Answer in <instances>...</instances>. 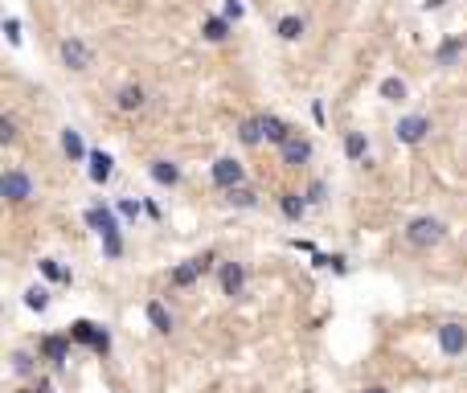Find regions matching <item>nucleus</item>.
Masks as SVG:
<instances>
[{
  "instance_id": "12",
  "label": "nucleus",
  "mask_w": 467,
  "mask_h": 393,
  "mask_svg": "<svg viewBox=\"0 0 467 393\" xmlns=\"http://www.w3.org/2000/svg\"><path fill=\"white\" fill-rule=\"evenodd\" d=\"M345 156L352 164H369V140L365 131H345Z\"/></svg>"
},
{
  "instance_id": "9",
  "label": "nucleus",
  "mask_w": 467,
  "mask_h": 393,
  "mask_svg": "<svg viewBox=\"0 0 467 393\" xmlns=\"http://www.w3.org/2000/svg\"><path fill=\"white\" fill-rule=\"evenodd\" d=\"M62 62H66L70 70H86V66H90V46L78 41V37H66V41H62Z\"/></svg>"
},
{
  "instance_id": "25",
  "label": "nucleus",
  "mask_w": 467,
  "mask_h": 393,
  "mask_svg": "<svg viewBox=\"0 0 467 393\" xmlns=\"http://www.w3.org/2000/svg\"><path fill=\"white\" fill-rule=\"evenodd\" d=\"M459 53H463V41H459V37H447L443 46L434 49V62H439V66H451Z\"/></svg>"
},
{
  "instance_id": "36",
  "label": "nucleus",
  "mask_w": 467,
  "mask_h": 393,
  "mask_svg": "<svg viewBox=\"0 0 467 393\" xmlns=\"http://www.w3.org/2000/svg\"><path fill=\"white\" fill-rule=\"evenodd\" d=\"M242 13H246L242 0H226V16H230V21H242Z\"/></svg>"
},
{
  "instance_id": "22",
  "label": "nucleus",
  "mask_w": 467,
  "mask_h": 393,
  "mask_svg": "<svg viewBox=\"0 0 467 393\" xmlns=\"http://www.w3.org/2000/svg\"><path fill=\"white\" fill-rule=\"evenodd\" d=\"M230 16H205V41H226V37H230Z\"/></svg>"
},
{
  "instance_id": "10",
  "label": "nucleus",
  "mask_w": 467,
  "mask_h": 393,
  "mask_svg": "<svg viewBox=\"0 0 467 393\" xmlns=\"http://www.w3.org/2000/svg\"><path fill=\"white\" fill-rule=\"evenodd\" d=\"M144 103H148V95H144V86H135V82H132V86H123V90L115 95V107H119L123 115L144 111Z\"/></svg>"
},
{
  "instance_id": "5",
  "label": "nucleus",
  "mask_w": 467,
  "mask_h": 393,
  "mask_svg": "<svg viewBox=\"0 0 467 393\" xmlns=\"http://www.w3.org/2000/svg\"><path fill=\"white\" fill-rule=\"evenodd\" d=\"M4 197H9L13 205H21V201L33 197V180H29L25 168H9V172H4Z\"/></svg>"
},
{
  "instance_id": "24",
  "label": "nucleus",
  "mask_w": 467,
  "mask_h": 393,
  "mask_svg": "<svg viewBox=\"0 0 467 393\" xmlns=\"http://www.w3.org/2000/svg\"><path fill=\"white\" fill-rule=\"evenodd\" d=\"M226 201L238 205V209H251V205H258V193H254L251 184H234V189H226Z\"/></svg>"
},
{
  "instance_id": "11",
  "label": "nucleus",
  "mask_w": 467,
  "mask_h": 393,
  "mask_svg": "<svg viewBox=\"0 0 467 393\" xmlns=\"http://www.w3.org/2000/svg\"><path fill=\"white\" fill-rule=\"evenodd\" d=\"M258 119H263V135H267V144H279V147H283L287 140L295 135V131L287 127V123L279 119V115H258Z\"/></svg>"
},
{
  "instance_id": "28",
  "label": "nucleus",
  "mask_w": 467,
  "mask_h": 393,
  "mask_svg": "<svg viewBox=\"0 0 467 393\" xmlns=\"http://www.w3.org/2000/svg\"><path fill=\"white\" fill-rule=\"evenodd\" d=\"M382 98H389V103H402V98H406V82H402V78H385V82H382Z\"/></svg>"
},
{
  "instance_id": "7",
  "label": "nucleus",
  "mask_w": 467,
  "mask_h": 393,
  "mask_svg": "<svg viewBox=\"0 0 467 393\" xmlns=\"http://www.w3.org/2000/svg\"><path fill=\"white\" fill-rule=\"evenodd\" d=\"M279 156H283L287 168H303V164L312 160V140H300V135H291V140L279 147Z\"/></svg>"
},
{
  "instance_id": "2",
  "label": "nucleus",
  "mask_w": 467,
  "mask_h": 393,
  "mask_svg": "<svg viewBox=\"0 0 467 393\" xmlns=\"http://www.w3.org/2000/svg\"><path fill=\"white\" fill-rule=\"evenodd\" d=\"M439 352L443 357H463L467 352V328L447 320V324H439Z\"/></svg>"
},
{
  "instance_id": "18",
  "label": "nucleus",
  "mask_w": 467,
  "mask_h": 393,
  "mask_svg": "<svg viewBox=\"0 0 467 393\" xmlns=\"http://www.w3.org/2000/svg\"><path fill=\"white\" fill-rule=\"evenodd\" d=\"M201 275H205V271L197 266V258H189V262H181V266L172 271V278H168V283H172V287H193Z\"/></svg>"
},
{
  "instance_id": "21",
  "label": "nucleus",
  "mask_w": 467,
  "mask_h": 393,
  "mask_svg": "<svg viewBox=\"0 0 467 393\" xmlns=\"http://www.w3.org/2000/svg\"><path fill=\"white\" fill-rule=\"evenodd\" d=\"M70 340H74V344H86V348H95V340H99V328L90 324V320H74V324H70Z\"/></svg>"
},
{
  "instance_id": "35",
  "label": "nucleus",
  "mask_w": 467,
  "mask_h": 393,
  "mask_svg": "<svg viewBox=\"0 0 467 393\" xmlns=\"http://www.w3.org/2000/svg\"><path fill=\"white\" fill-rule=\"evenodd\" d=\"M95 352H99V357H107V352H111V332H107V328H99V340H95Z\"/></svg>"
},
{
  "instance_id": "3",
  "label": "nucleus",
  "mask_w": 467,
  "mask_h": 393,
  "mask_svg": "<svg viewBox=\"0 0 467 393\" xmlns=\"http://www.w3.org/2000/svg\"><path fill=\"white\" fill-rule=\"evenodd\" d=\"M426 135H431V119H426V115H406V119H398V144L414 147V144H422Z\"/></svg>"
},
{
  "instance_id": "15",
  "label": "nucleus",
  "mask_w": 467,
  "mask_h": 393,
  "mask_svg": "<svg viewBox=\"0 0 467 393\" xmlns=\"http://www.w3.org/2000/svg\"><path fill=\"white\" fill-rule=\"evenodd\" d=\"M152 180H156V184H164V189H172V184H181V168H177V164L172 160H152Z\"/></svg>"
},
{
  "instance_id": "32",
  "label": "nucleus",
  "mask_w": 467,
  "mask_h": 393,
  "mask_svg": "<svg viewBox=\"0 0 467 393\" xmlns=\"http://www.w3.org/2000/svg\"><path fill=\"white\" fill-rule=\"evenodd\" d=\"M4 37H9L13 46H21V21H17V16H9V21H4Z\"/></svg>"
},
{
  "instance_id": "14",
  "label": "nucleus",
  "mask_w": 467,
  "mask_h": 393,
  "mask_svg": "<svg viewBox=\"0 0 467 393\" xmlns=\"http://www.w3.org/2000/svg\"><path fill=\"white\" fill-rule=\"evenodd\" d=\"M308 197H300V193H279V209H283V217L287 221H303V213H308Z\"/></svg>"
},
{
  "instance_id": "34",
  "label": "nucleus",
  "mask_w": 467,
  "mask_h": 393,
  "mask_svg": "<svg viewBox=\"0 0 467 393\" xmlns=\"http://www.w3.org/2000/svg\"><path fill=\"white\" fill-rule=\"evenodd\" d=\"M140 209H144L140 201H119V213H123L127 221H135V217H140Z\"/></svg>"
},
{
  "instance_id": "26",
  "label": "nucleus",
  "mask_w": 467,
  "mask_h": 393,
  "mask_svg": "<svg viewBox=\"0 0 467 393\" xmlns=\"http://www.w3.org/2000/svg\"><path fill=\"white\" fill-rule=\"evenodd\" d=\"M25 308L46 311L50 308V291H46V287H29V291H25Z\"/></svg>"
},
{
  "instance_id": "1",
  "label": "nucleus",
  "mask_w": 467,
  "mask_h": 393,
  "mask_svg": "<svg viewBox=\"0 0 467 393\" xmlns=\"http://www.w3.org/2000/svg\"><path fill=\"white\" fill-rule=\"evenodd\" d=\"M402 238H406V246H414V250H431V246H439L447 238V226L439 217H414L410 226L402 229Z\"/></svg>"
},
{
  "instance_id": "16",
  "label": "nucleus",
  "mask_w": 467,
  "mask_h": 393,
  "mask_svg": "<svg viewBox=\"0 0 467 393\" xmlns=\"http://www.w3.org/2000/svg\"><path fill=\"white\" fill-rule=\"evenodd\" d=\"M111 172H115V160H111L107 152H90V180H95V184H107Z\"/></svg>"
},
{
  "instance_id": "31",
  "label": "nucleus",
  "mask_w": 467,
  "mask_h": 393,
  "mask_svg": "<svg viewBox=\"0 0 467 393\" xmlns=\"http://www.w3.org/2000/svg\"><path fill=\"white\" fill-rule=\"evenodd\" d=\"M324 197H328V184H324V180H312V184H308V201H312V205H320Z\"/></svg>"
},
{
  "instance_id": "33",
  "label": "nucleus",
  "mask_w": 467,
  "mask_h": 393,
  "mask_svg": "<svg viewBox=\"0 0 467 393\" xmlns=\"http://www.w3.org/2000/svg\"><path fill=\"white\" fill-rule=\"evenodd\" d=\"M17 140V123L13 119H0V144H13Z\"/></svg>"
},
{
  "instance_id": "20",
  "label": "nucleus",
  "mask_w": 467,
  "mask_h": 393,
  "mask_svg": "<svg viewBox=\"0 0 467 393\" xmlns=\"http://www.w3.org/2000/svg\"><path fill=\"white\" fill-rule=\"evenodd\" d=\"M303 29H308V25H303V16H295V13L279 16V25H275V33H279L283 41H300V37H303Z\"/></svg>"
},
{
  "instance_id": "6",
  "label": "nucleus",
  "mask_w": 467,
  "mask_h": 393,
  "mask_svg": "<svg viewBox=\"0 0 467 393\" xmlns=\"http://www.w3.org/2000/svg\"><path fill=\"white\" fill-rule=\"evenodd\" d=\"M217 283H221V295H242L246 291V266L242 262H221V271H217Z\"/></svg>"
},
{
  "instance_id": "38",
  "label": "nucleus",
  "mask_w": 467,
  "mask_h": 393,
  "mask_svg": "<svg viewBox=\"0 0 467 393\" xmlns=\"http://www.w3.org/2000/svg\"><path fill=\"white\" fill-rule=\"evenodd\" d=\"M17 393H33V389H17Z\"/></svg>"
},
{
  "instance_id": "29",
  "label": "nucleus",
  "mask_w": 467,
  "mask_h": 393,
  "mask_svg": "<svg viewBox=\"0 0 467 393\" xmlns=\"http://www.w3.org/2000/svg\"><path fill=\"white\" fill-rule=\"evenodd\" d=\"M103 254H107V258H119V254H123V238H119V229L115 234H103Z\"/></svg>"
},
{
  "instance_id": "37",
  "label": "nucleus",
  "mask_w": 467,
  "mask_h": 393,
  "mask_svg": "<svg viewBox=\"0 0 467 393\" xmlns=\"http://www.w3.org/2000/svg\"><path fill=\"white\" fill-rule=\"evenodd\" d=\"M365 393H389V389H385V385H369Z\"/></svg>"
},
{
  "instance_id": "39",
  "label": "nucleus",
  "mask_w": 467,
  "mask_h": 393,
  "mask_svg": "<svg viewBox=\"0 0 467 393\" xmlns=\"http://www.w3.org/2000/svg\"><path fill=\"white\" fill-rule=\"evenodd\" d=\"M41 393H50V385H46V389H41Z\"/></svg>"
},
{
  "instance_id": "23",
  "label": "nucleus",
  "mask_w": 467,
  "mask_h": 393,
  "mask_svg": "<svg viewBox=\"0 0 467 393\" xmlns=\"http://www.w3.org/2000/svg\"><path fill=\"white\" fill-rule=\"evenodd\" d=\"M144 311H148V324L156 328L160 336H168V332H172V315L164 311V303H156V299H152V303H148Z\"/></svg>"
},
{
  "instance_id": "4",
  "label": "nucleus",
  "mask_w": 467,
  "mask_h": 393,
  "mask_svg": "<svg viewBox=\"0 0 467 393\" xmlns=\"http://www.w3.org/2000/svg\"><path fill=\"white\" fill-rule=\"evenodd\" d=\"M214 184H217V189H234V184H246V168L234 160V156H221V160H214Z\"/></svg>"
},
{
  "instance_id": "8",
  "label": "nucleus",
  "mask_w": 467,
  "mask_h": 393,
  "mask_svg": "<svg viewBox=\"0 0 467 393\" xmlns=\"http://www.w3.org/2000/svg\"><path fill=\"white\" fill-rule=\"evenodd\" d=\"M41 357L50 360L53 369H66L70 365V340L66 336H41Z\"/></svg>"
},
{
  "instance_id": "27",
  "label": "nucleus",
  "mask_w": 467,
  "mask_h": 393,
  "mask_svg": "<svg viewBox=\"0 0 467 393\" xmlns=\"http://www.w3.org/2000/svg\"><path fill=\"white\" fill-rule=\"evenodd\" d=\"M37 266H41V275L50 278V283H70V271H62V266H58L53 258H41Z\"/></svg>"
},
{
  "instance_id": "13",
  "label": "nucleus",
  "mask_w": 467,
  "mask_h": 393,
  "mask_svg": "<svg viewBox=\"0 0 467 393\" xmlns=\"http://www.w3.org/2000/svg\"><path fill=\"white\" fill-rule=\"evenodd\" d=\"M86 221H90V229H99V238H103V234H115V229H119L115 213L107 209V205H90V209H86Z\"/></svg>"
},
{
  "instance_id": "19",
  "label": "nucleus",
  "mask_w": 467,
  "mask_h": 393,
  "mask_svg": "<svg viewBox=\"0 0 467 393\" xmlns=\"http://www.w3.org/2000/svg\"><path fill=\"white\" fill-rule=\"evenodd\" d=\"M62 152H66L70 160H90V152H86L83 135H78L74 127H66V131H62Z\"/></svg>"
},
{
  "instance_id": "30",
  "label": "nucleus",
  "mask_w": 467,
  "mask_h": 393,
  "mask_svg": "<svg viewBox=\"0 0 467 393\" xmlns=\"http://www.w3.org/2000/svg\"><path fill=\"white\" fill-rule=\"evenodd\" d=\"M13 373L29 377V373H33V357H29V352H13Z\"/></svg>"
},
{
  "instance_id": "17",
  "label": "nucleus",
  "mask_w": 467,
  "mask_h": 393,
  "mask_svg": "<svg viewBox=\"0 0 467 393\" xmlns=\"http://www.w3.org/2000/svg\"><path fill=\"white\" fill-rule=\"evenodd\" d=\"M238 140L246 147H258L267 140V135H263V119H258V115H254V119H242V123H238Z\"/></svg>"
}]
</instances>
